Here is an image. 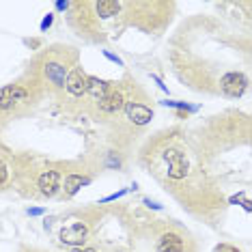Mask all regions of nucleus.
<instances>
[{
  "label": "nucleus",
  "mask_w": 252,
  "mask_h": 252,
  "mask_svg": "<svg viewBox=\"0 0 252 252\" xmlns=\"http://www.w3.org/2000/svg\"><path fill=\"white\" fill-rule=\"evenodd\" d=\"M246 87H248V78L239 71H231L220 78V91L226 97H242Z\"/></svg>",
  "instance_id": "obj_1"
},
{
  "label": "nucleus",
  "mask_w": 252,
  "mask_h": 252,
  "mask_svg": "<svg viewBox=\"0 0 252 252\" xmlns=\"http://www.w3.org/2000/svg\"><path fill=\"white\" fill-rule=\"evenodd\" d=\"M166 162H168V177L170 179H186L188 175V159L183 158L181 151H177V149H168V151L164 153Z\"/></svg>",
  "instance_id": "obj_2"
},
{
  "label": "nucleus",
  "mask_w": 252,
  "mask_h": 252,
  "mask_svg": "<svg viewBox=\"0 0 252 252\" xmlns=\"http://www.w3.org/2000/svg\"><path fill=\"white\" fill-rule=\"evenodd\" d=\"M125 114L134 125H147L153 119L151 108L138 104V101H125Z\"/></svg>",
  "instance_id": "obj_3"
},
{
  "label": "nucleus",
  "mask_w": 252,
  "mask_h": 252,
  "mask_svg": "<svg viewBox=\"0 0 252 252\" xmlns=\"http://www.w3.org/2000/svg\"><path fill=\"white\" fill-rule=\"evenodd\" d=\"M84 239H87V224H82V222H76V224L65 226L61 231V242L67 246H80L84 244Z\"/></svg>",
  "instance_id": "obj_4"
},
{
  "label": "nucleus",
  "mask_w": 252,
  "mask_h": 252,
  "mask_svg": "<svg viewBox=\"0 0 252 252\" xmlns=\"http://www.w3.org/2000/svg\"><path fill=\"white\" fill-rule=\"evenodd\" d=\"M87 82H89V76L78 67V69H73L69 76H67L65 87L73 97H80L82 93H87Z\"/></svg>",
  "instance_id": "obj_5"
},
{
  "label": "nucleus",
  "mask_w": 252,
  "mask_h": 252,
  "mask_svg": "<svg viewBox=\"0 0 252 252\" xmlns=\"http://www.w3.org/2000/svg\"><path fill=\"white\" fill-rule=\"evenodd\" d=\"M99 108L104 112H119L121 108H125L123 93L119 89H110V87H108V93L104 95V99L99 101Z\"/></svg>",
  "instance_id": "obj_6"
},
{
  "label": "nucleus",
  "mask_w": 252,
  "mask_h": 252,
  "mask_svg": "<svg viewBox=\"0 0 252 252\" xmlns=\"http://www.w3.org/2000/svg\"><path fill=\"white\" fill-rule=\"evenodd\" d=\"M59 183H61V175L59 170H48L39 177V190L43 196H54L59 192Z\"/></svg>",
  "instance_id": "obj_7"
},
{
  "label": "nucleus",
  "mask_w": 252,
  "mask_h": 252,
  "mask_svg": "<svg viewBox=\"0 0 252 252\" xmlns=\"http://www.w3.org/2000/svg\"><path fill=\"white\" fill-rule=\"evenodd\" d=\"M158 252H183V239L177 233H164L158 242Z\"/></svg>",
  "instance_id": "obj_8"
},
{
  "label": "nucleus",
  "mask_w": 252,
  "mask_h": 252,
  "mask_svg": "<svg viewBox=\"0 0 252 252\" xmlns=\"http://www.w3.org/2000/svg\"><path fill=\"white\" fill-rule=\"evenodd\" d=\"M45 78L54 84V87H65L67 82V69L61 63H48L45 65Z\"/></svg>",
  "instance_id": "obj_9"
},
{
  "label": "nucleus",
  "mask_w": 252,
  "mask_h": 252,
  "mask_svg": "<svg viewBox=\"0 0 252 252\" xmlns=\"http://www.w3.org/2000/svg\"><path fill=\"white\" fill-rule=\"evenodd\" d=\"M108 87L110 84L104 82V80H99V78H95V76H89V82H87V93L93 97V99H104V95L108 93Z\"/></svg>",
  "instance_id": "obj_10"
},
{
  "label": "nucleus",
  "mask_w": 252,
  "mask_h": 252,
  "mask_svg": "<svg viewBox=\"0 0 252 252\" xmlns=\"http://www.w3.org/2000/svg\"><path fill=\"white\" fill-rule=\"evenodd\" d=\"M91 179L89 177H82V175H67L65 177V192L73 196V194H78V190L82 186H89Z\"/></svg>",
  "instance_id": "obj_11"
},
{
  "label": "nucleus",
  "mask_w": 252,
  "mask_h": 252,
  "mask_svg": "<svg viewBox=\"0 0 252 252\" xmlns=\"http://www.w3.org/2000/svg\"><path fill=\"white\" fill-rule=\"evenodd\" d=\"M97 13L101 15V18H112V15L119 13V9H121V4L114 2V0H101V2L95 4Z\"/></svg>",
  "instance_id": "obj_12"
},
{
  "label": "nucleus",
  "mask_w": 252,
  "mask_h": 252,
  "mask_svg": "<svg viewBox=\"0 0 252 252\" xmlns=\"http://www.w3.org/2000/svg\"><path fill=\"white\" fill-rule=\"evenodd\" d=\"M15 101H13V84H9V87L0 89V110H9V108H13Z\"/></svg>",
  "instance_id": "obj_13"
},
{
  "label": "nucleus",
  "mask_w": 252,
  "mask_h": 252,
  "mask_svg": "<svg viewBox=\"0 0 252 252\" xmlns=\"http://www.w3.org/2000/svg\"><path fill=\"white\" fill-rule=\"evenodd\" d=\"M162 106H170V108H177V110H186V112H196L198 110V106H190V104H186V101H162Z\"/></svg>",
  "instance_id": "obj_14"
},
{
  "label": "nucleus",
  "mask_w": 252,
  "mask_h": 252,
  "mask_svg": "<svg viewBox=\"0 0 252 252\" xmlns=\"http://www.w3.org/2000/svg\"><path fill=\"white\" fill-rule=\"evenodd\" d=\"M129 192V188H123V190H119V192H114V194H110V196H106V198H101V203H110V200H117V198H121V196H125V194Z\"/></svg>",
  "instance_id": "obj_15"
},
{
  "label": "nucleus",
  "mask_w": 252,
  "mask_h": 252,
  "mask_svg": "<svg viewBox=\"0 0 252 252\" xmlns=\"http://www.w3.org/2000/svg\"><path fill=\"white\" fill-rule=\"evenodd\" d=\"M52 22H54V13H48V15H45V18L41 20V26H39V28H41V31H48V28L52 26Z\"/></svg>",
  "instance_id": "obj_16"
},
{
  "label": "nucleus",
  "mask_w": 252,
  "mask_h": 252,
  "mask_svg": "<svg viewBox=\"0 0 252 252\" xmlns=\"http://www.w3.org/2000/svg\"><path fill=\"white\" fill-rule=\"evenodd\" d=\"M106 164L110 166V168H119V166H121V159L114 156V153H110V156H108V162H106Z\"/></svg>",
  "instance_id": "obj_17"
},
{
  "label": "nucleus",
  "mask_w": 252,
  "mask_h": 252,
  "mask_svg": "<svg viewBox=\"0 0 252 252\" xmlns=\"http://www.w3.org/2000/svg\"><path fill=\"white\" fill-rule=\"evenodd\" d=\"M142 203H145L149 209H153V211H162V205L156 203V200H151V198H145V200H142Z\"/></svg>",
  "instance_id": "obj_18"
},
{
  "label": "nucleus",
  "mask_w": 252,
  "mask_h": 252,
  "mask_svg": "<svg viewBox=\"0 0 252 252\" xmlns=\"http://www.w3.org/2000/svg\"><path fill=\"white\" fill-rule=\"evenodd\" d=\"M104 56H106V59H108V61H112V63H117V65H123V61H121V59H119V56H117V54H112V52H108V50H104Z\"/></svg>",
  "instance_id": "obj_19"
},
{
  "label": "nucleus",
  "mask_w": 252,
  "mask_h": 252,
  "mask_svg": "<svg viewBox=\"0 0 252 252\" xmlns=\"http://www.w3.org/2000/svg\"><path fill=\"white\" fill-rule=\"evenodd\" d=\"M7 181V166H4V162L0 159V186Z\"/></svg>",
  "instance_id": "obj_20"
},
{
  "label": "nucleus",
  "mask_w": 252,
  "mask_h": 252,
  "mask_svg": "<svg viewBox=\"0 0 252 252\" xmlns=\"http://www.w3.org/2000/svg\"><path fill=\"white\" fill-rule=\"evenodd\" d=\"M45 214V209L41 207H32V209H28V216H43Z\"/></svg>",
  "instance_id": "obj_21"
},
{
  "label": "nucleus",
  "mask_w": 252,
  "mask_h": 252,
  "mask_svg": "<svg viewBox=\"0 0 252 252\" xmlns=\"http://www.w3.org/2000/svg\"><path fill=\"white\" fill-rule=\"evenodd\" d=\"M54 7H56V11H65L67 7H69V2H67V0H59Z\"/></svg>",
  "instance_id": "obj_22"
},
{
  "label": "nucleus",
  "mask_w": 252,
  "mask_h": 252,
  "mask_svg": "<svg viewBox=\"0 0 252 252\" xmlns=\"http://www.w3.org/2000/svg\"><path fill=\"white\" fill-rule=\"evenodd\" d=\"M151 80H153V82H156V84H158V87L162 89V91H166V93H168V89H166V84H164V82H162V80H159L158 76H151Z\"/></svg>",
  "instance_id": "obj_23"
},
{
  "label": "nucleus",
  "mask_w": 252,
  "mask_h": 252,
  "mask_svg": "<svg viewBox=\"0 0 252 252\" xmlns=\"http://www.w3.org/2000/svg\"><path fill=\"white\" fill-rule=\"evenodd\" d=\"M244 200H246L244 194H237V196H231V205H235V203H244Z\"/></svg>",
  "instance_id": "obj_24"
},
{
  "label": "nucleus",
  "mask_w": 252,
  "mask_h": 252,
  "mask_svg": "<svg viewBox=\"0 0 252 252\" xmlns=\"http://www.w3.org/2000/svg\"><path fill=\"white\" fill-rule=\"evenodd\" d=\"M242 205H244V209H246V211H250V200H248V198H246Z\"/></svg>",
  "instance_id": "obj_25"
},
{
  "label": "nucleus",
  "mask_w": 252,
  "mask_h": 252,
  "mask_svg": "<svg viewBox=\"0 0 252 252\" xmlns=\"http://www.w3.org/2000/svg\"><path fill=\"white\" fill-rule=\"evenodd\" d=\"M71 252H95V250H84V248H73Z\"/></svg>",
  "instance_id": "obj_26"
}]
</instances>
